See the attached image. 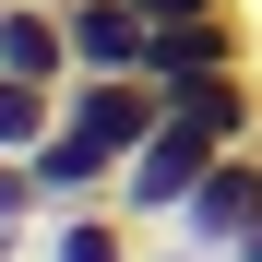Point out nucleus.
Listing matches in <instances>:
<instances>
[{
	"instance_id": "obj_1",
	"label": "nucleus",
	"mask_w": 262,
	"mask_h": 262,
	"mask_svg": "<svg viewBox=\"0 0 262 262\" xmlns=\"http://www.w3.org/2000/svg\"><path fill=\"white\" fill-rule=\"evenodd\" d=\"M250 227H262V131H250V143H227V155L203 167V191L179 203V238H191L203 262H227Z\"/></svg>"
},
{
	"instance_id": "obj_2",
	"label": "nucleus",
	"mask_w": 262,
	"mask_h": 262,
	"mask_svg": "<svg viewBox=\"0 0 262 262\" xmlns=\"http://www.w3.org/2000/svg\"><path fill=\"white\" fill-rule=\"evenodd\" d=\"M155 119H167V83L155 72H72L60 83V131H83V143H107V155H131Z\"/></svg>"
},
{
	"instance_id": "obj_3",
	"label": "nucleus",
	"mask_w": 262,
	"mask_h": 262,
	"mask_svg": "<svg viewBox=\"0 0 262 262\" xmlns=\"http://www.w3.org/2000/svg\"><path fill=\"white\" fill-rule=\"evenodd\" d=\"M72 72H155V12L143 0H72Z\"/></svg>"
},
{
	"instance_id": "obj_4",
	"label": "nucleus",
	"mask_w": 262,
	"mask_h": 262,
	"mask_svg": "<svg viewBox=\"0 0 262 262\" xmlns=\"http://www.w3.org/2000/svg\"><path fill=\"white\" fill-rule=\"evenodd\" d=\"M0 72L72 83V0H0Z\"/></svg>"
},
{
	"instance_id": "obj_5",
	"label": "nucleus",
	"mask_w": 262,
	"mask_h": 262,
	"mask_svg": "<svg viewBox=\"0 0 262 262\" xmlns=\"http://www.w3.org/2000/svg\"><path fill=\"white\" fill-rule=\"evenodd\" d=\"M36 262H143V214L119 203H60L36 227Z\"/></svg>"
},
{
	"instance_id": "obj_6",
	"label": "nucleus",
	"mask_w": 262,
	"mask_h": 262,
	"mask_svg": "<svg viewBox=\"0 0 262 262\" xmlns=\"http://www.w3.org/2000/svg\"><path fill=\"white\" fill-rule=\"evenodd\" d=\"M250 60V12H191V24H155V83H191V72H238Z\"/></svg>"
},
{
	"instance_id": "obj_7",
	"label": "nucleus",
	"mask_w": 262,
	"mask_h": 262,
	"mask_svg": "<svg viewBox=\"0 0 262 262\" xmlns=\"http://www.w3.org/2000/svg\"><path fill=\"white\" fill-rule=\"evenodd\" d=\"M24 167H36V203H48V214H60V203H119V155L83 143V131H48Z\"/></svg>"
},
{
	"instance_id": "obj_8",
	"label": "nucleus",
	"mask_w": 262,
	"mask_h": 262,
	"mask_svg": "<svg viewBox=\"0 0 262 262\" xmlns=\"http://www.w3.org/2000/svg\"><path fill=\"white\" fill-rule=\"evenodd\" d=\"M60 131V83H24V72H0V155H36Z\"/></svg>"
},
{
	"instance_id": "obj_9",
	"label": "nucleus",
	"mask_w": 262,
	"mask_h": 262,
	"mask_svg": "<svg viewBox=\"0 0 262 262\" xmlns=\"http://www.w3.org/2000/svg\"><path fill=\"white\" fill-rule=\"evenodd\" d=\"M36 214H48V203H36V167L0 155V227H36Z\"/></svg>"
},
{
	"instance_id": "obj_10",
	"label": "nucleus",
	"mask_w": 262,
	"mask_h": 262,
	"mask_svg": "<svg viewBox=\"0 0 262 262\" xmlns=\"http://www.w3.org/2000/svg\"><path fill=\"white\" fill-rule=\"evenodd\" d=\"M155 24H191V12H227V0H143Z\"/></svg>"
},
{
	"instance_id": "obj_11",
	"label": "nucleus",
	"mask_w": 262,
	"mask_h": 262,
	"mask_svg": "<svg viewBox=\"0 0 262 262\" xmlns=\"http://www.w3.org/2000/svg\"><path fill=\"white\" fill-rule=\"evenodd\" d=\"M0 262H24V227H0Z\"/></svg>"
}]
</instances>
